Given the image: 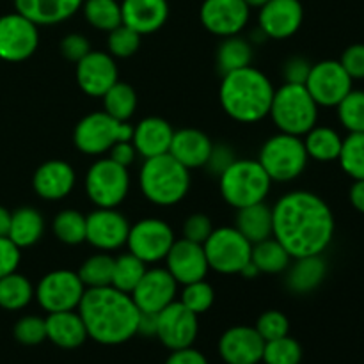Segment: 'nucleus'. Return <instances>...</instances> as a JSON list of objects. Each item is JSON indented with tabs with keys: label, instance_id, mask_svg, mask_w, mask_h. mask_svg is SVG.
<instances>
[{
	"label": "nucleus",
	"instance_id": "f257e3e1",
	"mask_svg": "<svg viewBox=\"0 0 364 364\" xmlns=\"http://www.w3.org/2000/svg\"><path fill=\"white\" fill-rule=\"evenodd\" d=\"M272 237L294 258L322 255L334 237V215L320 196L309 191L284 194L272 206Z\"/></svg>",
	"mask_w": 364,
	"mask_h": 364
},
{
	"label": "nucleus",
	"instance_id": "f03ea898",
	"mask_svg": "<svg viewBox=\"0 0 364 364\" xmlns=\"http://www.w3.org/2000/svg\"><path fill=\"white\" fill-rule=\"evenodd\" d=\"M77 311L96 343L121 345L137 334L141 311L130 294L114 287L87 288Z\"/></svg>",
	"mask_w": 364,
	"mask_h": 364
},
{
	"label": "nucleus",
	"instance_id": "7ed1b4c3",
	"mask_svg": "<svg viewBox=\"0 0 364 364\" xmlns=\"http://www.w3.org/2000/svg\"><path fill=\"white\" fill-rule=\"evenodd\" d=\"M274 91L272 82L263 71L247 66L223 75L219 100L231 119L252 124L269 116Z\"/></svg>",
	"mask_w": 364,
	"mask_h": 364
},
{
	"label": "nucleus",
	"instance_id": "20e7f679",
	"mask_svg": "<svg viewBox=\"0 0 364 364\" xmlns=\"http://www.w3.org/2000/svg\"><path fill=\"white\" fill-rule=\"evenodd\" d=\"M141 192L156 206H174L191 191V171L169 153L144 159L139 173Z\"/></svg>",
	"mask_w": 364,
	"mask_h": 364
},
{
	"label": "nucleus",
	"instance_id": "39448f33",
	"mask_svg": "<svg viewBox=\"0 0 364 364\" xmlns=\"http://www.w3.org/2000/svg\"><path fill=\"white\" fill-rule=\"evenodd\" d=\"M269 116L281 134L304 137L318 121V105L306 85L283 84L274 91Z\"/></svg>",
	"mask_w": 364,
	"mask_h": 364
},
{
	"label": "nucleus",
	"instance_id": "423d86ee",
	"mask_svg": "<svg viewBox=\"0 0 364 364\" xmlns=\"http://www.w3.org/2000/svg\"><path fill=\"white\" fill-rule=\"evenodd\" d=\"M270 188L272 180L258 160L237 159L219 176L220 196L235 210L263 203Z\"/></svg>",
	"mask_w": 364,
	"mask_h": 364
},
{
	"label": "nucleus",
	"instance_id": "0eeeda50",
	"mask_svg": "<svg viewBox=\"0 0 364 364\" xmlns=\"http://www.w3.org/2000/svg\"><path fill=\"white\" fill-rule=\"evenodd\" d=\"M308 160L309 156L302 137L281 132L267 139L258 156V162L262 164L272 183H288L297 180L304 173Z\"/></svg>",
	"mask_w": 364,
	"mask_h": 364
},
{
	"label": "nucleus",
	"instance_id": "6e6552de",
	"mask_svg": "<svg viewBox=\"0 0 364 364\" xmlns=\"http://www.w3.org/2000/svg\"><path fill=\"white\" fill-rule=\"evenodd\" d=\"M132 134L134 127L128 121H117L105 110H98L78 121L73 132V142L84 155L102 156L109 153L116 142L132 141Z\"/></svg>",
	"mask_w": 364,
	"mask_h": 364
},
{
	"label": "nucleus",
	"instance_id": "1a4fd4ad",
	"mask_svg": "<svg viewBox=\"0 0 364 364\" xmlns=\"http://www.w3.org/2000/svg\"><path fill=\"white\" fill-rule=\"evenodd\" d=\"M85 194L96 208H117L130 191V173L109 156L98 159L85 173Z\"/></svg>",
	"mask_w": 364,
	"mask_h": 364
},
{
	"label": "nucleus",
	"instance_id": "9d476101",
	"mask_svg": "<svg viewBox=\"0 0 364 364\" xmlns=\"http://www.w3.org/2000/svg\"><path fill=\"white\" fill-rule=\"evenodd\" d=\"M210 270L233 276L251 262L252 244L235 226L217 228L203 244Z\"/></svg>",
	"mask_w": 364,
	"mask_h": 364
},
{
	"label": "nucleus",
	"instance_id": "9b49d317",
	"mask_svg": "<svg viewBox=\"0 0 364 364\" xmlns=\"http://www.w3.org/2000/svg\"><path fill=\"white\" fill-rule=\"evenodd\" d=\"M85 287L77 272L66 269L52 270L46 274L38 287L34 288V297L46 313L73 311L78 309Z\"/></svg>",
	"mask_w": 364,
	"mask_h": 364
},
{
	"label": "nucleus",
	"instance_id": "f8f14e48",
	"mask_svg": "<svg viewBox=\"0 0 364 364\" xmlns=\"http://www.w3.org/2000/svg\"><path fill=\"white\" fill-rule=\"evenodd\" d=\"M174 231L166 220L148 217L132 224L128 231V252L137 256L141 262L159 263L166 259L167 252L174 244Z\"/></svg>",
	"mask_w": 364,
	"mask_h": 364
},
{
	"label": "nucleus",
	"instance_id": "ddd939ff",
	"mask_svg": "<svg viewBox=\"0 0 364 364\" xmlns=\"http://www.w3.org/2000/svg\"><path fill=\"white\" fill-rule=\"evenodd\" d=\"M39 46V27L18 11L0 16V60L23 63Z\"/></svg>",
	"mask_w": 364,
	"mask_h": 364
},
{
	"label": "nucleus",
	"instance_id": "4468645a",
	"mask_svg": "<svg viewBox=\"0 0 364 364\" xmlns=\"http://www.w3.org/2000/svg\"><path fill=\"white\" fill-rule=\"evenodd\" d=\"M304 85L318 107H338L352 91V78L340 60H322L313 64Z\"/></svg>",
	"mask_w": 364,
	"mask_h": 364
},
{
	"label": "nucleus",
	"instance_id": "2eb2a0df",
	"mask_svg": "<svg viewBox=\"0 0 364 364\" xmlns=\"http://www.w3.org/2000/svg\"><path fill=\"white\" fill-rule=\"evenodd\" d=\"M199 333L198 315L185 308L180 301L171 302L156 313V334L160 343L169 350L192 347Z\"/></svg>",
	"mask_w": 364,
	"mask_h": 364
},
{
	"label": "nucleus",
	"instance_id": "dca6fc26",
	"mask_svg": "<svg viewBox=\"0 0 364 364\" xmlns=\"http://www.w3.org/2000/svg\"><path fill=\"white\" fill-rule=\"evenodd\" d=\"M130 223L116 208H96L85 215V242L102 252L127 245Z\"/></svg>",
	"mask_w": 364,
	"mask_h": 364
},
{
	"label": "nucleus",
	"instance_id": "f3484780",
	"mask_svg": "<svg viewBox=\"0 0 364 364\" xmlns=\"http://www.w3.org/2000/svg\"><path fill=\"white\" fill-rule=\"evenodd\" d=\"M199 18L210 34L224 39L244 31L251 18V7L244 0H205Z\"/></svg>",
	"mask_w": 364,
	"mask_h": 364
},
{
	"label": "nucleus",
	"instance_id": "a211bd4d",
	"mask_svg": "<svg viewBox=\"0 0 364 364\" xmlns=\"http://www.w3.org/2000/svg\"><path fill=\"white\" fill-rule=\"evenodd\" d=\"M75 78L82 91L92 98H102L117 80L116 59L109 52L91 50L84 59H80L75 68Z\"/></svg>",
	"mask_w": 364,
	"mask_h": 364
},
{
	"label": "nucleus",
	"instance_id": "6ab92c4d",
	"mask_svg": "<svg viewBox=\"0 0 364 364\" xmlns=\"http://www.w3.org/2000/svg\"><path fill=\"white\" fill-rule=\"evenodd\" d=\"M178 287L173 276L169 274L167 269H148L132 291V299H134L135 306L139 311L142 313H160L164 308L174 302L178 294Z\"/></svg>",
	"mask_w": 364,
	"mask_h": 364
},
{
	"label": "nucleus",
	"instance_id": "aec40b11",
	"mask_svg": "<svg viewBox=\"0 0 364 364\" xmlns=\"http://www.w3.org/2000/svg\"><path fill=\"white\" fill-rule=\"evenodd\" d=\"M304 9L299 0H269L259 7L258 28L270 39H288L301 28Z\"/></svg>",
	"mask_w": 364,
	"mask_h": 364
},
{
	"label": "nucleus",
	"instance_id": "412c9836",
	"mask_svg": "<svg viewBox=\"0 0 364 364\" xmlns=\"http://www.w3.org/2000/svg\"><path fill=\"white\" fill-rule=\"evenodd\" d=\"M166 265L171 276L181 287L205 279L210 270L203 245L187 240V238L174 240L173 247L166 256Z\"/></svg>",
	"mask_w": 364,
	"mask_h": 364
},
{
	"label": "nucleus",
	"instance_id": "4be33fe9",
	"mask_svg": "<svg viewBox=\"0 0 364 364\" xmlns=\"http://www.w3.org/2000/svg\"><path fill=\"white\" fill-rule=\"evenodd\" d=\"M265 341L255 327L237 326L228 329L219 340V354L226 364L262 363Z\"/></svg>",
	"mask_w": 364,
	"mask_h": 364
},
{
	"label": "nucleus",
	"instance_id": "5701e85b",
	"mask_svg": "<svg viewBox=\"0 0 364 364\" xmlns=\"http://www.w3.org/2000/svg\"><path fill=\"white\" fill-rule=\"evenodd\" d=\"M77 173L64 160H48L36 169L32 176L34 192L45 201H60L73 192Z\"/></svg>",
	"mask_w": 364,
	"mask_h": 364
},
{
	"label": "nucleus",
	"instance_id": "b1692460",
	"mask_svg": "<svg viewBox=\"0 0 364 364\" xmlns=\"http://www.w3.org/2000/svg\"><path fill=\"white\" fill-rule=\"evenodd\" d=\"M123 25L146 36L160 31L169 18L167 0H123L121 2Z\"/></svg>",
	"mask_w": 364,
	"mask_h": 364
},
{
	"label": "nucleus",
	"instance_id": "393cba45",
	"mask_svg": "<svg viewBox=\"0 0 364 364\" xmlns=\"http://www.w3.org/2000/svg\"><path fill=\"white\" fill-rule=\"evenodd\" d=\"M212 148L213 142L210 141L205 132L196 130V128H181V130L174 132L169 155L174 156L188 171L201 169L208 162Z\"/></svg>",
	"mask_w": 364,
	"mask_h": 364
},
{
	"label": "nucleus",
	"instance_id": "a878e982",
	"mask_svg": "<svg viewBox=\"0 0 364 364\" xmlns=\"http://www.w3.org/2000/svg\"><path fill=\"white\" fill-rule=\"evenodd\" d=\"M173 135V127L166 119L156 116L144 117L137 127H134L132 144L135 146L142 159H153V156L169 153Z\"/></svg>",
	"mask_w": 364,
	"mask_h": 364
},
{
	"label": "nucleus",
	"instance_id": "bb28decb",
	"mask_svg": "<svg viewBox=\"0 0 364 364\" xmlns=\"http://www.w3.org/2000/svg\"><path fill=\"white\" fill-rule=\"evenodd\" d=\"M82 4L84 0H14V9L41 27L70 20Z\"/></svg>",
	"mask_w": 364,
	"mask_h": 364
},
{
	"label": "nucleus",
	"instance_id": "cd10ccee",
	"mask_svg": "<svg viewBox=\"0 0 364 364\" xmlns=\"http://www.w3.org/2000/svg\"><path fill=\"white\" fill-rule=\"evenodd\" d=\"M46 322V340L52 341L59 348L64 350H73L82 347L87 340V331H85L82 316L78 311H59L48 313L45 318Z\"/></svg>",
	"mask_w": 364,
	"mask_h": 364
},
{
	"label": "nucleus",
	"instance_id": "c85d7f7f",
	"mask_svg": "<svg viewBox=\"0 0 364 364\" xmlns=\"http://www.w3.org/2000/svg\"><path fill=\"white\" fill-rule=\"evenodd\" d=\"M295 262L290 263L287 269V287L294 294L304 295L311 294L313 290L322 284L327 276V263L322 255L316 256H302L294 258Z\"/></svg>",
	"mask_w": 364,
	"mask_h": 364
},
{
	"label": "nucleus",
	"instance_id": "c756f323",
	"mask_svg": "<svg viewBox=\"0 0 364 364\" xmlns=\"http://www.w3.org/2000/svg\"><path fill=\"white\" fill-rule=\"evenodd\" d=\"M235 228L247 238L251 244L265 240L272 237V208L263 203L245 206V208L237 210V219H235Z\"/></svg>",
	"mask_w": 364,
	"mask_h": 364
},
{
	"label": "nucleus",
	"instance_id": "7c9ffc66",
	"mask_svg": "<svg viewBox=\"0 0 364 364\" xmlns=\"http://www.w3.org/2000/svg\"><path fill=\"white\" fill-rule=\"evenodd\" d=\"M45 231V219L32 206H21L11 213V226L7 238L20 249L32 247L38 244Z\"/></svg>",
	"mask_w": 364,
	"mask_h": 364
},
{
	"label": "nucleus",
	"instance_id": "2f4dec72",
	"mask_svg": "<svg viewBox=\"0 0 364 364\" xmlns=\"http://www.w3.org/2000/svg\"><path fill=\"white\" fill-rule=\"evenodd\" d=\"M302 141H304V148L309 159L318 160V162L338 160L341 144H343L340 134L329 127H313Z\"/></svg>",
	"mask_w": 364,
	"mask_h": 364
},
{
	"label": "nucleus",
	"instance_id": "473e14b6",
	"mask_svg": "<svg viewBox=\"0 0 364 364\" xmlns=\"http://www.w3.org/2000/svg\"><path fill=\"white\" fill-rule=\"evenodd\" d=\"M251 262L258 269L259 274H281L287 272L291 263V256L287 249L274 237L252 244Z\"/></svg>",
	"mask_w": 364,
	"mask_h": 364
},
{
	"label": "nucleus",
	"instance_id": "72a5a7b5",
	"mask_svg": "<svg viewBox=\"0 0 364 364\" xmlns=\"http://www.w3.org/2000/svg\"><path fill=\"white\" fill-rule=\"evenodd\" d=\"M252 45L240 36L224 38L217 48V68L223 75L251 66Z\"/></svg>",
	"mask_w": 364,
	"mask_h": 364
},
{
	"label": "nucleus",
	"instance_id": "f704fd0d",
	"mask_svg": "<svg viewBox=\"0 0 364 364\" xmlns=\"http://www.w3.org/2000/svg\"><path fill=\"white\" fill-rule=\"evenodd\" d=\"M34 299V287L25 276L11 272L0 277V308L7 311H20Z\"/></svg>",
	"mask_w": 364,
	"mask_h": 364
},
{
	"label": "nucleus",
	"instance_id": "c9c22d12",
	"mask_svg": "<svg viewBox=\"0 0 364 364\" xmlns=\"http://www.w3.org/2000/svg\"><path fill=\"white\" fill-rule=\"evenodd\" d=\"M103 100V110L109 116L116 117L117 121H124L127 123L137 110V92L127 82L117 80L105 95L102 96Z\"/></svg>",
	"mask_w": 364,
	"mask_h": 364
},
{
	"label": "nucleus",
	"instance_id": "e433bc0d",
	"mask_svg": "<svg viewBox=\"0 0 364 364\" xmlns=\"http://www.w3.org/2000/svg\"><path fill=\"white\" fill-rule=\"evenodd\" d=\"M82 11L91 27L110 32L123 23L121 4L117 0H84Z\"/></svg>",
	"mask_w": 364,
	"mask_h": 364
},
{
	"label": "nucleus",
	"instance_id": "4c0bfd02",
	"mask_svg": "<svg viewBox=\"0 0 364 364\" xmlns=\"http://www.w3.org/2000/svg\"><path fill=\"white\" fill-rule=\"evenodd\" d=\"M112 270H114V256L107 252H98L85 259L77 270L78 277L87 288H103L112 287Z\"/></svg>",
	"mask_w": 364,
	"mask_h": 364
},
{
	"label": "nucleus",
	"instance_id": "58836bf2",
	"mask_svg": "<svg viewBox=\"0 0 364 364\" xmlns=\"http://www.w3.org/2000/svg\"><path fill=\"white\" fill-rule=\"evenodd\" d=\"M146 263L141 262L137 256L132 252L121 255L114 258V270H112V287L117 288L124 294H132L139 281L142 279L146 272Z\"/></svg>",
	"mask_w": 364,
	"mask_h": 364
},
{
	"label": "nucleus",
	"instance_id": "ea45409f",
	"mask_svg": "<svg viewBox=\"0 0 364 364\" xmlns=\"http://www.w3.org/2000/svg\"><path fill=\"white\" fill-rule=\"evenodd\" d=\"M53 235L64 245H80L85 242V215L78 210H63L52 224Z\"/></svg>",
	"mask_w": 364,
	"mask_h": 364
},
{
	"label": "nucleus",
	"instance_id": "a19ab883",
	"mask_svg": "<svg viewBox=\"0 0 364 364\" xmlns=\"http://www.w3.org/2000/svg\"><path fill=\"white\" fill-rule=\"evenodd\" d=\"M340 166L354 180H364V134H348L341 144Z\"/></svg>",
	"mask_w": 364,
	"mask_h": 364
},
{
	"label": "nucleus",
	"instance_id": "79ce46f5",
	"mask_svg": "<svg viewBox=\"0 0 364 364\" xmlns=\"http://www.w3.org/2000/svg\"><path fill=\"white\" fill-rule=\"evenodd\" d=\"M302 347L297 340L290 336L265 341L262 363L265 364H301Z\"/></svg>",
	"mask_w": 364,
	"mask_h": 364
},
{
	"label": "nucleus",
	"instance_id": "37998d69",
	"mask_svg": "<svg viewBox=\"0 0 364 364\" xmlns=\"http://www.w3.org/2000/svg\"><path fill=\"white\" fill-rule=\"evenodd\" d=\"M338 117L340 123L350 134H364V91L352 89L340 103H338Z\"/></svg>",
	"mask_w": 364,
	"mask_h": 364
},
{
	"label": "nucleus",
	"instance_id": "c03bdc74",
	"mask_svg": "<svg viewBox=\"0 0 364 364\" xmlns=\"http://www.w3.org/2000/svg\"><path fill=\"white\" fill-rule=\"evenodd\" d=\"M141 38L142 36L137 34L134 28L121 23L119 27L109 32L107 48L114 59H128V57L135 55L137 50L141 48Z\"/></svg>",
	"mask_w": 364,
	"mask_h": 364
},
{
	"label": "nucleus",
	"instance_id": "a18cd8bd",
	"mask_svg": "<svg viewBox=\"0 0 364 364\" xmlns=\"http://www.w3.org/2000/svg\"><path fill=\"white\" fill-rule=\"evenodd\" d=\"M213 301H215V291H213L212 284L206 283L205 279L183 284L180 302L185 308L191 309L194 315H201V313L208 311L213 306Z\"/></svg>",
	"mask_w": 364,
	"mask_h": 364
},
{
	"label": "nucleus",
	"instance_id": "49530a36",
	"mask_svg": "<svg viewBox=\"0 0 364 364\" xmlns=\"http://www.w3.org/2000/svg\"><path fill=\"white\" fill-rule=\"evenodd\" d=\"M13 333L18 343L34 347V345L43 343L46 340V322L45 318H39L34 315L23 316L16 322Z\"/></svg>",
	"mask_w": 364,
	"mask_h": 364
},
{
	"label": "nucleus",
	"instance_id": "de8ad7c7",
	"mask_svg": "<svg viewBox=\"0 0 364 364\" xmlns=\"http://www.w3.org/2000/svg\"><path fill=\"white\" fill-rule=\"evenodd\" d=\"M256 331H258L259 336L263 338V341H272L277 338L288 336V331H290V322H288L287 315L276 309H270L265 311L256 322Z\"/></svg>",
	"mask_w": 364,
	"mask_h": 364
},
{
	"label": "nucleus",
	"instance_id": "09e8293b",
	"mask_svg": "<svg viewBox=\"0 0 364 364\" xmlns=\"http://www.w3.org/2000/svg\"><path fill=\"white\" fill-rule=\"evenodd\" d=\"M213 230L215 228H213L212 219L208 215H205V213H192L183 224V238L203 245L208 240Z\"/></svg>",
	"mask_w": 364,
	"mask_h": 364
},
{
	"label": "nucleus",
	"instance_id": "8fccbe9b",
	"mask_svg": "<svg viewBox=\"0 0 364 364\" xmlns=\"http://www.w3.org/2000/svg\"><path fill=\"white\" fill-rule=\"evenodd\" d=\"M91 50V43L82 34H68L60 41V53H63V57L75 64L80 59H84Z\"/></svg>",
	"mask_w": 364,
	"mask_h": 364
},
{
	"label": "nucleus",
	"instance_id": "3c124183",
	"mask_svg": "<svg viewBox=\"0 0 364 364\" xmlns=\"http://www.w3.org/2000/svg\"><path fill=\"white\" fill-rule=\"evenodd\" d=\"M313 64L304 57H290L287 63L283 64V78L284 84H297L304 85L309 77Z\"/></svg>",
	"mask_w": 364,
	"mask_h": 364
},
{
	"label": "nucleus",
	"instance_id": "603ef678",
	"mask_svg": "<svg viewBox=\"0 0 364 364\" xmlns=\"http://www.w3.org/2000/svg\"><path fill=\"white\" fill-rule=\"evenodd\" d=\"M21 249L11 242V238L0 237V277L16 272L21 262Z\"/></svg>",
	"mask_w": 364,
	"mask_h": 364
},
{
	"label": "nucleus",
	"instance_id": "864d4df0",
	"mask_svg": "<svg viewBox=\"0 0 364 364\" xmlns=\"http://www.w3.org/2000/svg\"><path fill=\"white\" fill-rule=\"evenodd\" d=\"M340 64L345 68L348 75H350L352 80L355 78H364V45L358 43V45H352L341 53Z\"/></svg>",
	"mask_w": 364,
	"mask_h": 364
},
{
	"label": "nucleus",
	"instance_id": "5fc2aeb1",
	"mask_svg": "<svg viewBox=\"0 0 364 364\" xmlns=\"http://www.w3.org/2000/svg\"><path fill=\"white\" fill-rule=\"evenodd\" d=\"M235 160H237V156H235V151L231 146L213 144L212 153H210L208 162H206L205 167L210 171V173L220 176V174H223L224 171H226L228 167L235 162Z\"/></svg>",
	"mask_w": 364,
	"mask_h": 364
},
{
	"label": "nucleus",
	"instance_id": "6e6d98bb",
	"mask_svg": "<svg viewBox=\"0 0 364 364\" xmlns=\"http://www.w3.org/2000/svg\"><path fill=\"white\" fill-rule=\"evenodd\" d=\"M137 155L139 153L137 149H135V146L132 144V141L116 142L109 151V159L114 160L116 164H119V166L127 167V169L135 162Z\"/></svg>",
	"mask_w": 364,
	"mask_h": 364
},
{
	"label": "nucleus",
	"instance_id": "4d7b16f0",
	"mask_svg": "<svg viewBox=\"0 0 364 364\" xmlns=\"http://www.w3.org/2000/svg\"><path fill=\"white\" fill-rule=\"evenodd\" d=\"M166 364H208L205 355L196 348L187 347L180 350H173V354L167 358Z\"/></svg>",
	"mask_w": 364,
	"mask_h": 364
},
{
	"label": "nucleus",
	"instance_id": "13d9d810",
	"mask_svg": "<svg viewBox=\"0 0 364 364\" xmlns=\"http://www.w3.org/2000/svg\"><path fill=\"white\" fill-rule=\"evenodd\" d=\"M137 334L142 336H155L156 334V315L155 313H142L139 315Z\"/></svg>",
	"mask_w": 364,
	"mask_h": 364
},
{
	"label": "nucleus",
	"instance_id": "bf43d9fd",
	"mask_svg": "<svg viewBox=\"0 0 364 364\" xmlns=\"http://www.w3.org/2000/svg\"><path fill=\"white\" fill-rule=\"evenodd\" d=\"M350 203L358 212L364 213V180H355L350 187Z\"/></svg>",
	"mask_w": 364,
	"mask_h": 364
},
{
	"label": "nucleus",
	"instance_id": "052dcab7",
	"mask_svg": "<svg viewBox=\"0 0 364 364\" xmlns=\"http://www.w3.org/2000/svg\"><path fill=\"white\" fill-rule=\"evenodd\" d=\"M11 226V212L0 206V237H7Z\"/></svg>",
	"mask_w": 364,
	"mask_h": 364
},
{
	"label": "nucleus",
	"instance_id": "680f3d73",
	"mask_svg": "<svg viewBox=\"0 0 364 364\" xmlns=\"http://www.w3.org/2000/svg\"><path fill=\"white\" fill-rule=\"evenodd\" d=\"M244 2L247 4V6L251 7V9H252V7H256V9H259V7L265 6V4L269 2V0H244Z\"/></svg>",
	"mask_w": 364,
	"mask_h": 364
}]
</instances>
